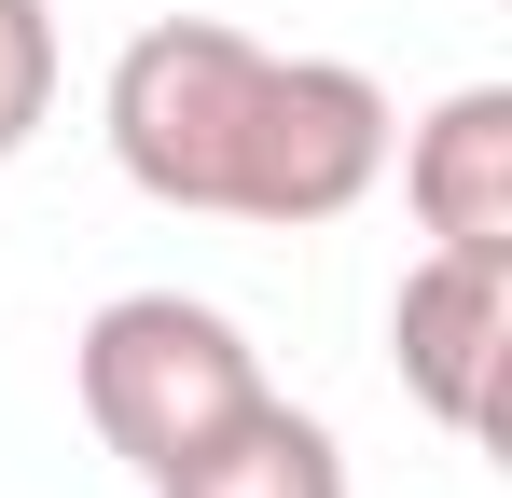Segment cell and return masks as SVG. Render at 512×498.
<instances>
[{
    "instance_id": "4",
    "label": "cell",
    "mask_w": 512,
    "mask_h": 498,
    "mask_svg": "<svg viewBox=\"0 0 512 498\" xmlns=\"http://www.w3.org/2000/svg\"><path fill=\"white\" fill-rule=\"evenodd\" d=\"M388 360H402V388L429 402V429L485 443L499 360H512V263H485V249L402 263V291H388Z\"/></svg>"
},
{
    "instance_id": "6",
    "label": "cell",
    "mask_w": 512,
    "mask_h": 498,
    "mask_svg": "<svg viewBox=\"0 0 512 498\" xmlns=\"http://www.w3.org/2000/svg\"><path fill=\"white\" fill-rule=\"evenodd\" d=\"M153 498H346V443H333L305 402L263 388L236 429H208L180 471H153Z\"/></svg>"
},
{
    "instance_id": "3",
    "label": "cell",
    "mask_w": 512,
    "mask_h": 498,
    "mask_svg": "<svg viewBox=\"0 0 512 498\" xmlns=\"http://www.w3.org/2000/svg\"><path fill=\"white\" fill-rule=\"evenodd\" d=\"M388 83L346 70V56H263V111H250V166H236V222L263 236H305V222H346L374 180H388Z\"/></svg>"
},
{
    "instance_id": "2",
    "label": "cell",
    "mask_w": 512,
    "mask_h": 498,
    "mask_svg": "<svg viewBox=\"0 0 512 498\" xmlns=\"http://www.w3.org/2000/svg\"><path fill=\"white\" fill-rule=\"evenodd\" d=\"M70 388H84V429L153 485L208 429H236L263 402V360H250V332L222 305H194V291H111L84 319V346H70Z\"/></svg>"
},
{
    "instance_id": "1",
    "label": "cell",
    "mask_w": 512,
    "mask_h": 498,
    "mask_svg": "<svg viewBox=\"0 0 512 498\" xmlns=\"http://www.w3.org/2000/svg\"><path fill=\"white\" fill-rule=\"evenodd\" d=\"M263 56L250 28L222 14H153L125 56H111V166L153 194V208H194V222H236V166H250V111H263Z\"/></svg>"
},
{
    "instance_id": "7",
    "label": "cell",
    "mask_w": 512,
    "mask_h": 498,
    "mask_svg": "<svg viewBox=\"0 0 512 498\" xmlns=\"http://www.w3.org/2000/svg\"><path fill=\"white\" fill-rule=\"evenodd\" d=\"M42 111H56V14L42 0H0V166L42 139Z\"/></svg>"
},
{
    "instance_id": "5",
    "label": "cell",
    "mask_w": 512,
    "mask_h": 498,
    "mask_svg": "<svg viewBox=\"0 0 512 498\" xmlns=\"http://www.w3.org/2000/svg\"><path fill=\"white\" fill-rule=\"evenodd\" d=\"M388 153H402V208H416L429 249L512 263V83H457L416 139H388Z\"/></svg>"
}]
</instances>
